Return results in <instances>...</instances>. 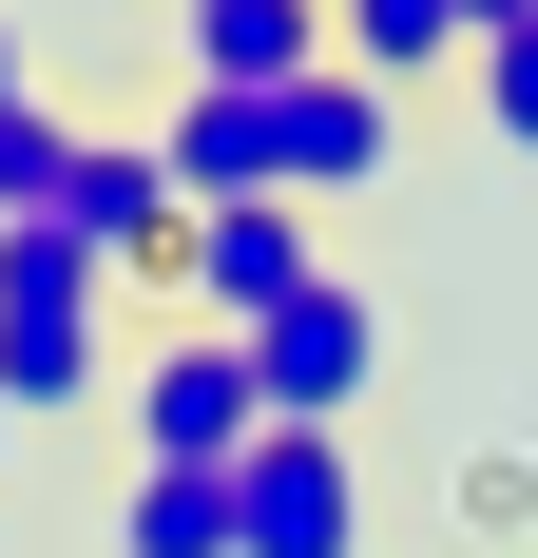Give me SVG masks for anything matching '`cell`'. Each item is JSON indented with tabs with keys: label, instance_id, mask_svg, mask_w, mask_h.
Listing matches in <instances>:
<instances>
[{
	"label": "cell",
	"instance_id": "obj_3",
	"mask_svg": "<svg viewBox=\"0 0 538 558\" xmlns=\"http://www.w3.org/2000/svg\"><path fill=\"white\" fill-rule=\"evenodd\" d=\"M115 424H135V462H250L269 444L250 347H231V328H155L135 366H115Z\"/></svg>",
	"mask_w": 538,
	"mask_h": 558
},
{
	"label": "cell",
	"instance_id": "obj_13",
	"mask_svg": "<svg viewBox=\"0 0 538 558\" xmlns=\"http://www.w3.org/2000/svg\"><path fill=\"white\" fill-rule=\"evenodd\" d=\"M0 462H20V424H0Z\"/></svg>",
	"mask_w": 538,
	"mask_h": 558
},
{
	"label": "cell",
	"instance_id": "obj_6",
	"mask_svg": "<svg viewBox=\"0 0 538 558\" xmlns=\"http://www.w3.org/2000/svg\"><path fill=\"white\" fill-rule=\"evenodd\" d=\"M173 58H193V97H289V77H327V0H173Z\"/></svg>",
	"mask_w": 538,
	"mask_h": 558
},
{
	"label": "cell",
	"instance_id": "obj_9",
	"mask_svg": "<svg viewBox=\"0 0 538 558\" xmlns=\"http://www.w3.org/2000/svg\"><path fill=\"white\" fill-rule=\"evenodd\" d=\"M58 173H77V116H0V231H39Z\"/></svg>",
	"mask_w": 538,
	"mask_h": 558
},
{
	"label": "cell",
	"instance_id": "obj_4",
	"mask_svg": "<svg viewBox=\"0 0 538 558\" xmlns=\"http://www.w3.org/2000/svg\"><path fill=\"white\" fill-rule=\"evenodd\" d=\"M231 558H366V444L346 424H269L231 462Z\"/></svg>",
	"mask_w": 538,
	"mask_h": 558
},
{
	"label": "cell",
	"instance_id": "obj_8",
	"mask_svg": "<svg viewBox=\"0 0 538 558\" xmlns=\"http://www.w3.org/2000/svg\"><path fill=\"white\" fill-rule=\"evenodd\" d=\"M115 558H231V462H135L115 482Z\"/></svg>",
	"mask_w": 538,
	"mask_h": 558
},
{
	"label": "cell",
	"instance_id": "obj_10",
	"mask_svg": "<svg viewBox=\"0 0 538 558\" xmlns=\"http://www.w3.org/2000/svg\"><path fill=\"white\" fill-rule=\"evenodd\" d=\"M462 97H481V135H500V155H538V20L462 58Z\"/></svg>",
	"mask_w": 538,
	"mask_h": 558
},
{
	"label": "cell",
	"instance_id": "obj_5",
	"mask_svg": "<svg viewBox=\"0 0 538 558\" xmlns=\"http://www.w3.org/2000/svg\"><path fill=\"white\" fill-rule=\"evenodd\" d=\"M289 289H327V231L289 213V193H250V213H193V251H173V308H193V328H269Z\"/></svg>",
	"mask_w": 538,
	"mask_h": 558
},
{
	"label": "cell",
	"instance_id": "obj_7",
	"mask_svg": "<svg viewBox=\"0 0 538 558\" xmlns=\"http://www.w3.org/2000/svg\"><path fill=\"white\" fill-rule=\"evenodd\" d=\"M327 58L366 77V97H424V77H462V0H327Z\"/></svg>",
	"mask_w": 538,
	"mask_h": 558
},
{
	"label": "cell",
	"instance_id": "obj_12",
	"mask_svg": "<svg viewBox=\"0 0 538 558\" xmlns=\"http://www.w3.org/2000/svg\"><path fill=\"white\" fill-rule=\"evenodd\" d=\"M0 116H39V77H20V20H0Z\"/></svg>",
	"mask_w": 538,
	"mask_h": 558
},
{
	"label": "cell",
	"instance_id": "obj_1",
	"mask_svg": "<svg viewBox=\"0 0 538 558\" xmlns=\"http://www.w3.org/2000/svg\"><path fill=\"white\" fill-rule=\"evenodd\" d=\"M115 270L77 251V231H0V424H58V404H97L115 366Z\"/></svg>",
	"mask_w": 538,
	"mask_h": 558
},
{
	"label": "cell",
	"instance_id": "obj_2",
	"mask_svg": "<svg viewBox=\"0 0 538 558\" xmlns=\"http://www.w3.org/2000/svg\"><path fill=\"white\" fill-rule=\"evenodd\" d=\"M231 347H250V404H269V424H346V404L384 386V289L327 270V289H289V308L231 328Z\"/></svg>",
	"mask_w": 538,
	"mask_h": 558
},
{
	"label": "cell",
	"instance_id": "obj_11",
	"mask_svg": "<svg viewBox=\"0 0 538 558\" xmlns=\"http://www.w3.org/2000/svg\"><path fill=\"white\" fill-rule=\"evenodd\" d=\"M519 20H538V0H462V39H519Z\"/></svg>",
	"mask_w": 538,
	"mask_h": 558
}]
</instances>
